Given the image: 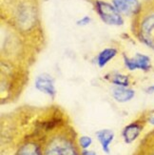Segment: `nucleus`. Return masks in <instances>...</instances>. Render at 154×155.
Listing matches in <instances>:
<instances>
[{
	"mask_svg": "<svg viewBox=\"0 0 154 155\" xmlns=\"http://www.w3.org/2000/svg\"><path fill=\"white\" fill-rule=\"evenodd\" d=\"M79 146L68 134H55L46 142L43 155H81Z\"/></svg>",
	"mask_w": 154,
	"mask_h": 155,
	"instance_id": "7ed1b4c3",
	"label": "nucleus"
},
{
	"mask_svg": "<svg viewBox=\"0 0 154 155\" xmlns=\"http://www.w3.org/2000/svg\"><path fill=\"white\" fill-rule=\"evenodd\" d=\"M34 87L38 91L52 99H54L56 96L57 91L55 87V80L48 72H42L35 77Z\"/></svg>",
	"mask_w": 154,
	"mask_h": 155,
	"instance_id": "423d86ee",
	"label": "nucleus"
},
{
	"mask_svg": "<svg viewBox=\"0 0 154 155\" xmlns=\"http://www.w3.org/2000/svg\"><path fill=\"white\" fill-rule=\"evenodd\" d=\"M146 121H148V123L150 124L151 126H154V114H152L151 116L146 118Z\"/></svg>",
	"mask_w": 154,
	"mask_h": 155,
	"instance_id": "6ab92c4d",
	"label": "nucleus"
},
{
	"mask_svg": "<svg viewBox=\"0 0 154 155\" xmlns=\"http://www.w3.org/2000/svg\"><path fill=\"white\" fill-rule=\"evenodd\" d=\"M91 144H92V138L90 136L83 135L81 137H79L78 139V146L80 149H82V150H88L91 146Z\"/></svg>",
	"mask_w": 154,
	"mask_h": 155,
	"instance_id": "4468645a",
	"label": "nucleus"
},
{
	"mask_svg": "<svg viewBox=\"0 0 154 155\" xmlns=\"http://www.w3.org/2000/svg\"><path fill=\"white\" fill-rule=\"evenodd\" d=\"M146 93H149V94L154 93V84L146 87Z\"/></svg>",
	"mask_w": 154,
	"mask_h": 155,
	"instance_id": "a211bd4d",
	"label": "nucleus"
},
{
	"mask_svg": "<svg viewBox=\"0 0 154 155\" xmlns=\"http://www.w3.org/2000/svg\"><path fill=\"white\" fill-rule=\"evenodd\" d=\"M81 155H97V153L93 150H83L81 151Z\"/></svg>",
	"mask_w": 154,
	"mask_h": 155,
	"instance_id": "f3484780",
	"label": "nucleus"
},
{
	"mask_svg": "<svg viewBox=\"0 0 154 155\" xmlns=\"http://www.w3.org/2000/svg\"><path fill=\"white\" fill-rule=\"evenodd\" d=\"M1 16L23 37L41 30L38 0H1Z\"/></svg>",
	"mask_w": 154,
	"mask_h": 155,
	"instance_id": "f257e3e1",
	"label": "nucleus"
},
{
	"mask_svg": "<svg viewBox=\"0 0 154 155\" xmlns=\"http://www.w3.org/2000/svg\"><path fill=\"white\" fill-rule=\"evenodd\" d=\"M153 138H154V136H153ZM141 155H154V143H152V144H151V142L149 143L148 146L146 147V150H144V149H143V152L141 153Z\"/></svg>",
	"mask_w": 154,
	"mask_h": 155,
	"instance_id": "2eb2a0df",
	"label": "nucleus"
},
{
	"mask_svg": "<svg viewBox=\"0 0 154 155\" xmlns=\"http://www.w3.org/2000/svg\"><path fill=\"white\" fill-rule=\"evenodd\" d=\"M94 10L98 16L104 23L110 26H122L124 25L123 15L115 8L114 5L103 0H94L93 2Z\"/></svg>",
	"mask_w": 154,
	"mask_h": 155,
	"instance_id": "20e7f679",
	"label": "nucleus"
},
{
	"mask_svg": "<svg viewBox=\"0 0 154 155\" xmlns=\"http://www.w3.org/2000/svg\"><path fill=\"white\" fill-rule=\"evenodd\" d=\"M15 155H43V150L35 141H27L18 147Z\"/></svg>",
	"mask_w": 154,
	"mask_h": 155,
	"instance_id": "9b49d317",
	"label": "nucleus"
},
{
	"mask_svg": "<svg viewBox=\"0 0 154 155\" xmlns=\"http://www.w3.org/2000/svg\"><path fill=\"white\" fill-rule=\"evenodd\" d=\"M111 96L118 103H126L135 96V91L129 87L114 86L111 90Z\"/></svg>",
	"mask_w": 154,
	"mask_h": 155,
	"instance_id": "1a4fd4ad",
	"label": "nucleus"
},
{
	"mask_svg": "<svg viewBox=\"0 0 154 155\" xmlns=\"http://www.w3.org/2000/svg\"><path fill=\"white\" fill-rule=\"evenodd\" d=\"M112 4L122 15L132 17L138 15L142 7L139 0H112Z\"/></svg>",
	"mask_w": 154,
	"mask_h": 155,
	"instance_id": "6e6552de",
	"label": "nucleus"
},
{
	"mask_svg": "<svg viewBox=\"0 0 154 155\" xmlns=\"http://www.w3.org/2000/svg\"><path fill=\"white\" fill-rule=\"evenodd\" d=\"M105 78L109 81L110 83L113 84L114 86H123L129 87L130 84L129 76L122 74L120 72H110L108 75H106Z\"/></svg>",
	"mask_w": 154,
	"mask_h": 155,
	"instance_id": "ddd939ff",
	"label": "nucleus"
},
{
	"mask_svg": "<svg viewBox=\"0 0 154 155\" xmlns=\"http://www.w3.org/2000/svg\"><path fill=\"white\" fill-rule=\"evenodd\" d=\"M146 119L144 120H136L130 124L126 125L122 130V138L126 144H132L134 141L141 135V133L145 127Z\"/></svg>",
	"mask_w": 154,
	"mask_h": 155,
	"instance_id": "0eeeda50",
	"label": "nucleus"
},
{
	"mask_svg": "<svg viewBox=\"0 0 154 155\" xmlns=\"http://www.w3.org/2000/svg\"><path fill=\"white\" fill-rule=\"evenodd\" d=\"M91 22V19H90V16H84V17H82V18H80V19H78L77 20V22H76V24L78 25V26H81V27H83V26H87V25H89L90 23Z\"/></svg>",
	"mask_w": 154,
	"mask_h": 155,
	"instance_id": "dca6fc26",
	"label": "nucleus"
},
{
	"mask_svg": "<svg viewBox=\"0 0 154 155\" xmlns=\"http://www.w3.org/2000/svg\"><path fill=\"white\" fill-rule=\"evenodd\" d=\"M123 61L125 67L130 71L139 70L144 72H148L151 69V59L149 55L144 53L137 52L133 57H129L126 54H123Z\"/></svg>",
	"mask_w": 154,
	"mask_h": 155,
	"instance_id": "39448f33",
	"label": "nucleus"
},
{
	"mask_svg": "<svg viewBox=\"0 0 154 155\" xmlns=\"http://www.w3.org/2000/svg\"><path fill=\"white\" fill-rule=\"evenodd\" d=\"M152 112H154V110H153V111H152Z\"/></svg>",
	"mask_w": 154,
	"mask_h": 155,
	"instance_id": "aec40b11",
	"label": "nucleus"
},
{
	"mask_svg": "<svg viewBox=\"0 0 154 155\" xmlns=\"http://www.w3.org/2000/svg\"><path fill=\"white\" fill-rule=\"evenodd\" d=\"M118 54V50L113 47H108L105 48L98 53L96 56V64L99 68H104V67L108 64L110 60H112Z\"/></svg>",
	"mask_w": 154,
	"mask_h": 155,
	"instance_id": "f8f14e48",
	"label": "nucleus"
},
{
	"mask_svg": "<svg viewBox=\"0 0 154 155\" xmlns=\"http://www.w3.org/2000/svg\"><path fill=\"white\" fill-rule=\"evenodd\" d=\"M133 32L136 37L154 51V0H145L141 10L133 17Z\"/></svg>",
	"mask_w": 154,
	"mask_h": 155,
	"instance_id": "f03ea898",
	"label": "nucleus"
},
{
	"mask_svg": "<svg viewBox=\"0 0 154 155\" xmlns=\"http://www.w3.org/2000/svg\"><path fill=\"white\" fill-rule=\"evenodd\" d=\"M95 136L99 144L101 145L102 150L105 153L109 154L110 152V145L115 137L114 131L110 129H102L95 132Z\"/></svg>",
	"mask_w": 154,
	"mask_h": 155,
	"instance_id": "9d476101",
	"label": "nucleus"
}]
</instances>
